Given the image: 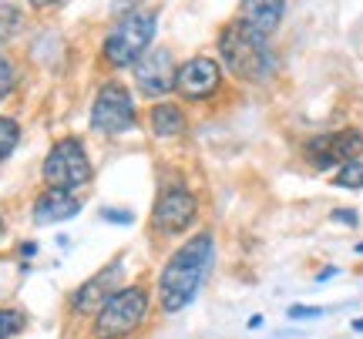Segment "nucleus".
Instances as JSON below:
<instances>
[{"label":"nucleus","mask_w":363,"mask_h":339,"mask_svg":"<svg viewBox=\"0 0 363 339\" xmlns=\"http://www.w3.org/2000/svg\"><path fill=\"white\" fill-rule=\"evenodd\" d=\"M216 255V235L195 232L189 242H182L162 265L158 275V302L165 313H182L185 306H192L195 296L206 286V275L212 269Z\"/></svg>","instance_id":"nucleus-1"},{"label":"nucleus","mask_w":363,"mask_h":339,"mask_svg":"<svg viewBox=\"0 0 363 339\" xmlns=\"http://www.w3.org/2000/svg\"><path fill=\"white\" fill-rule=\"evenodd\" d=\"M219 54H222V64L229 67L239 81H246V84H262L276 71L269 38L246 27L242 21H233V24H225L219 30Z\"/></svg>","instance_id":"nucleus-2"},{"label":"nucleus","mask_w":363,"mask_h":339,"mask_svg":"<svg viewBox=\"0 0 363 339\" xmlns=\"http://www.w3.org/2000/svg\"><path fill=\"white\" fill-rule=\"evenodd\" d=\"M155 27H158V13L148 11V7H138V11L125 13L104 38V61L111 67H131L138 64L148 47H152V38H155Z\"/></svg>","instance_id":"nucleus-3"},{"label":"nucleus","mask_w":363,"mask_h":339,"mask_svg":"<svg viewBox=\"0 0 363 339\" xmlns=\"http://www.w3.org/2000/svg\"><path fill=\"white\" fill-rule=\"evenodd\" d=\"M148 316V292L142 286L115 289L94 316V333L98 339H125L145 323Z\"/></svg>","instance_id":"nucleus-4"},{"label":"nucleus","mask_w":363,"mask_h":339,"mask_svg":"<svg viewBox=\"0 0 363 339\" xmlns=\"http://www.w3.org/2000/svg\"><path fill=\"white\" fill-rule=\"evenodd\" d=\"M44 185L48 188H61V192H74L81 185L91 182V158L78 138H61L54 144L48 158H44Z\"/></svg>","instance_id":"nucleus-5"},{"label":"nucleus","mask_w":363,"mask_h":339,"mask_svg":"<svg viewBox=\"0 0 363 339\" xmlns=\"http://www.w3.org/2000/svg\"><path fill=\"white\" fill-rule=\"evenodd\" d=\"M199 219V198L189 185L172 182L158 192V202L152 209V229L158 235H179Z\"/></svg>","instance_id":"nucleus-6"},{"label":"nucleus","mask_w":363,"mask_h":339,"mask_svg":"<svg viewBox=\"0 0 363 339\" xmlns=\"http://www.w3.org/2000/svg\"><path fill=\"white\" fill-rule=\"evenodd\" d=\"M363 155V131L360 128H343V131H330V134H316L303 144V158L310 161L313 168L330 171L340 168L353 158Z\"/></svg>","instance_id":"nucleus-7"},{"label":"nucleus","mask_w":363,"mask_h":339,"mask_svg":"<svg viewBox=\"0 0 363 339\" xmlns=\"http://www.w3.org/2000/svg\"><path fill=\"white\" fill-rule=\"evenodd\" d=\"M91 128L101 134H121L135 128V101L125 84H104L91 105Z\"/></svg>","instance_id":"nucleus-8"},{"label":"nucleus","mask_w":363,"mask_h":339,"mask_svg":"<svg viewBox=\"0 0 363 339\" xmlns=\"http://www.w3.org/2000/svg\"><path fill=\"white\" fill-rule=\"evenodd\" d=\"M222 88V67L206 57V54H195L185 64L175 71V84L172 91L179 94L182 101H206Z\"/></svg>","instance_id":"nucleus-9"},{"label":"nucleus","mask_w":363,"mask_h":339,"mask_svg":"<svg viewBox=\"0 0 363 339\" xmlns=\"http://www.w3.org/2000/svg\"><path fill=\"white\" fill-rule=\"evenodd\" d=\"M175 61H172V51L169 47H158V51L145 54L142 61L135 64V84L145 98H162V94L172 91L175 84Z\"/></svg>","instance_id":"nucleus-10"},{"label":"nucleus","mask_w":363,"mask_h":339,"mask_svg":"<svg viewBox=\"0 0 363 339\" xmlns=\"http://www.w3.org/2000/svg\"><path fill=\"white\" fill-rule=\"evenodd\" d=\"M118 275H121V262H111V265H104L98 275H91L88 282L74 292V299H71L74 313H98L104 302H108V296L115 292Z\"/></svg>","instance_id":"nucleus-11"},{"label":"nucleus","mask_w":363,"mask_h":339,"mask_svg":"<svg viewBox=\"0 0 363 339\" xmlns=\"http://www.w3.org/2000/svg\"><path fill=\"white\" fill-rule=\"evenodd\" d=\"M81 212V202L71 192H61V188H48V192H40L38 202H34V222L38 225H57V222H67V219H74Z\"/></svg>","instance_id":"nucleus-12"},{"label":"nucleus","mask_w":363,"mask_h":339,"mask_svg":"<svg viewBox=\"0 0 363 339\" xmlns=\"http://www.w3.org/2000/svg\"><path fill=\"white\" fill-rule=\"evenodd\" d=\"M286 0H239V21L252 30L269 38L276 27L283 24Z\"/></svg>","instance_id":"nucleus-13"},{"label":"nucleus","mask_w":363,"mask_h":339,"mask_svg":"<svg viewBox=\"0 0 363 339\" xmlns=\"http://www.w3.org/2000/svg\"><path fill=\"white\" fill-rule=\"evenodd\" d=\"M148 125H152V131L158 138H175V134L185 131V111L175 101H162V105H155L148 111Z\"/></svg>","instance_id":"nucleus-14"},{"label":"nucleus","mask_w":363,"mask_h":339,"mask_svg":"<svg viewBox=\"0 0 363 339\" xmlns=\"http://www.w3.org/2000/svg\"><path fill=\"white\" fill-rule=\"evenodd\" d=\"M21 144V125L13 117L0 115V161L13 155V148Z\"/></svg>","instance_id":"nucleus-15"},{"label":"nucleus","mask_w":363,"mask_h":339,"mask_svg":"<svg viewBox=\"0 0 363 339\" xmlns=\"http://www.w3.org/2000/svg\"><path fill=\"white\" fill-rule=\"evenodd\" d=\"M333 185H337V188H363V161L360 158L340 165L337 175H333Z\"/></svg>","instance_id":"nucleus-16"},{"label":"nucleus","mask_w":363,"mask_h":339,"mask_svg":"<svg viewBox=\"0 0 363 339\" xmlns=\"http://www.w3.org/2000/svg\"><path fill=\"white\" fill-rule=\"evenodd\" d=\"M24 323H27V316L21 313V309H0V339H11V336H17L21 329H24Z\"/></svg>","instance_id":"nucleus-17"},{"label":"nucleus","mask_w":363,"mask_h":339,"mask_svg":"<svg viewBox=\"0 0 363 339\" xmlns=\"http://www.w3.org/2000/svg\"><path fill=\"white\" fill-rule=\"evenodd\" d=\"M17 27H21V13H17V7H0V44H7Z\"/></svg>","instance_id":"nucleus-18"},{"label":"nucleus","mask_w":363,"mask_h":339,"mask_svg":"<svg viewBox=\"0 0 363 339\" xmlns=\"http://www.w3.org/2000/svg\"><path fill=\"white\" fill-rule=\"evenodd\" d=\"M13 81H17V74H13V64L7 61V57H0V101H4V98L13 91Z\"/></svg>","instance_id":"nucleus-19"},{"label":"nucleus","mask_w":363,"mask_h":339,"mask_svg":"<svg viewBox=\"0 0 363 339\" xmlns=\"http://www.w3.org/2000/svg\"><path fill=\"white\" fill-rule=\"evenodd\" d=\"M316 316H323V309H310V306H293L289 309V319H316Z\"/></svg>","instance_id":"nucleus-20"},{"label":"nucleus","mask_w":363,"mask_h":339,"mask_svg":"<svg viewBox=\"0 0 363 339\" xmlns=\"http://www.w3.org/2000/svg\"><path fill=\"white\" fill-rule=\"evenodd\" d=\"M101 219H108V222H125V225H128L135 215H131V212H118V209H104Z\"/></svg>","instance_id":"nucleus-21"},{"label":"nucleus","mask_w":363,"mask_h":339,"mask_svg":"<svg viewBox=\"0 0 363 339\" xmlns=\"http://www.w3.org/2000/svg\"><path fill=\"white\" fill-rule=\"evenodd\" d=\"M333 222H347V225H357V212H333Z\"/></svg>","instance_id":"nucleus-22"},{"label":"nucleus","mask_w":363,"mask_h":339,"mask_svg":"<svg viewBox=\"0 0 363 339\" xmlns=\"http://www.w3.org/2000/svg\"><path fill=\"white\" fill-rule=\"evenodd\" d=\"M38 11H44V7H54V4H61V0H30Z\"/></svg>","instance_id":"nucleus-23"},{"label":"nucleus","mask_w":363,"mask_h":339,"mask_svg":"<svg viewBox=\"0 0 363 339\" xmlns=\"http://www.w3.org/2000/svg\"><path fill=\"white\" fill-rule=\"evenodd\" d=\"M353 329H363V319H357V323H353Z\"/></svg>","instance_id":"nucleus-24"},{"label":"nucleus","mask_w":363,"mask_h":339,"mask_svg":"<svg viewBox=\"0 0 363 339\" xmlns=\"http://www.w3.org/2000/svg\"><path fill=\"white\" fill-rule=\"evenodd\" d=\"M0 235H4V215H0Z\"/></svg>","instance_id":"nucleus-25"}]
</instances>
